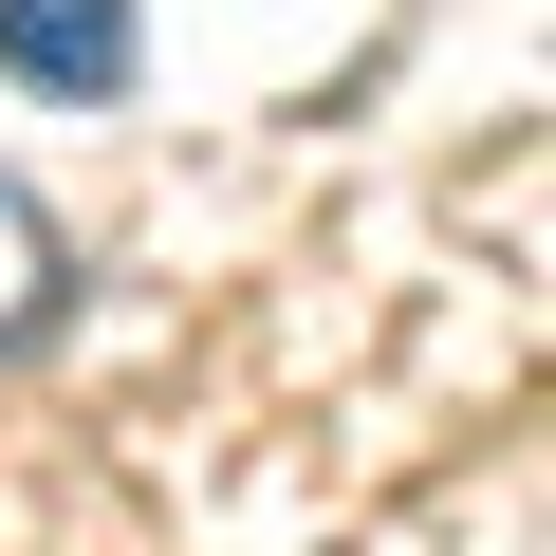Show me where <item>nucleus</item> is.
Segmentation results:
<instances>
[{"instance_id":"2","label":"nucleus","mask_w":556,"mask_h":556,"mask_svg":"<svg viewBox=\"0 0 556 556\" xmlns=\"http://www.w3.org/2000/svg\"><path fill=\"white\" fill-rule=\"evenodd\" d=\"M75 316V241L38 223V186H0V353H38Z\"/></svg>"},{"instance_id":"1","label":"nucleus","mask_w":556,"mask_h":556,"mask_svg":"<svg viewBox=\"0 0 556 556\" xmlns=\"http://www.w3.org/2000/svg\"><path fill=\"white\" fill-rule=\"evenodd\" d=\"M0 75L56 93V112H112L149 75V20H130V0H0Z\"/></svg>"}]
</instances>
